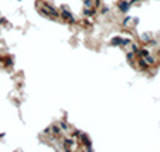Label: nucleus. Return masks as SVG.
Returning <instances> with one entry per match:
<instances>
[{
  "label": "nucleus",
  "mask_w": 160,
  "mask_h": 152,
  "mask_svg": "<svg viewBox=\"0 0 160 152\" xmlns=\"http://www.w3.org/2000/svg\"><path fill=\"white\" fill-rule=\"evenodd\" d=\"M130 7H131V5H130V2H128V0H120V2L117 3V8L122 11V13H128Z\"/></svg>",
  "instance_id": "1"
},
{
  "label": "nucleus",
  "mask_w": 160,
  "mask_h": 152,
  "mask_svg": "<svg viewBox=\"0 0 160 152\" xmlns=\"http://www.w3.org/2000/svg\"><path fill=\"white\" fill-rule=\"evenodd\" d=\"M111 45H115V47H122V37H114L111 40Z\"/></svg>",
  "instance_id": "2"
}]
</instances>
